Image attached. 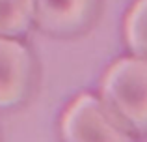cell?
I'll list each match as a JSON object with an SVG mask.
<instances>
[{
  "label": "cell",
  "instance_id": "1",
  "mask_svg": "<svg viewBox=\"0 0 147 142\" xmlns=\"http://www.w3.org/2000/svg\"><path fill=\"white\" fill-rule=\"evenodd\" d=\"M100 101L129 131L147 133V58L114 62L100 80Z\"/></svg>",
  "mask_w": 147,
  "mask_h": 142
},
{
  "label": "cell",
  "instance_id": "2",
  "mask_svg": "<svg viewBox=\"0 0 147 142\" xmlns=\"http://www.w3.org/2000/svg\"><path fill=\"white\" fill-rule=\"evenodd\" d=\"M65 142H132L129 129L106 109L100 99L80 94L61 118Z\"/></svg>",
  "mask_w": 147,
  "mask_h": 142
},
{
  "label": "cell",
  "instance_id": "3",
  "mask_svg": "<svg viewBox=\"0 0 147 142\" xmlns=\"http://www.w3.org/2000/svg\"><path fill=\"white\" fill-rule=\"evenodd\" d=\"M32 82L28 49L13 37L0 36V107H11L26 95Z\"/></svg>",
  "mask_w": 147,
  "mask_h": 142
},
{
  "label": "cell",
  "instance_id": "4",
  "mask_svg": "<svg viewBox=\"0 0 147 142\" xmlns=\"http://www.w3.org/2000/svg\"><path fill=\"white\" fill-rule=\"evenodd\" d=\"M95 0H34V21L50 34H73L91 19Z\"/></svg>",
  "mask_w": 147,
  "mask_h": 142
},
{
  "label": "cell",
  "instance_id": "5",
  "mask_svg": "<svg viewBox=\"0 0 147 142\" xmlns=\"http://www.w3.org/2000/svg\"><path fill=\"white\" fill-rule=\"evenodd\" d=\"M34 21V0H0V36H21Z\"/></svg>",
  "mask_w": 147,
  "mask_h": 142
},
{
  "label": "cell",
  "instance_id": "6",
  "mask_svg": "<svg viewBox=\"0 0 147 142\" xmlns=\"http://www.w3.org/2000/svg\"><path fill=\"white\" fill-rule=\"evenodd\" d=\"M125 39L134 56L147 58V0H136L125 19Z\"/></svg>",
  "mask_w": 147,
  "mask_h": 142
}]
</instances>
